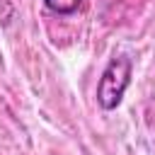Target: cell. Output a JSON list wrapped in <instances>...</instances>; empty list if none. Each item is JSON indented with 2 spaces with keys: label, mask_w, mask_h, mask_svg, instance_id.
Masks as SVG:
<instances>
[{
  "label": "cell",
  "mask_w": 155,
  "mask_h": 155,
  "mask_svg": "<svg viewBox=\"0 0 155 155\" xmlns=\"http://www.w3.org/2000/svg\"><path fill=\"white\" fill-rule=\"evenodd\" d=\"M131 73H133V63L126 56H116L107 63V68L97 82V104L104 111H111L121 104L124 92L131 85Z\"/></svg>",
  "instance_id": "6da1fadb"
},
{
  "label": "cell",
  "mask_w": 155,
  "mask_h": 155,
  "mask_svg": "<svg viewBox=\"0 0 155 155\" xmlns=\"http://www.w3.org/2000/svg\"><path fill=\"white\" fill-rule=\"evenodd\" d=\"M82 0H44V5L56 15H73Z\"/></svg>",
  "instance_id": "7a4b0ae2"
}]
</instances>
